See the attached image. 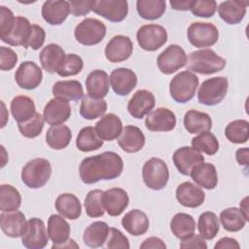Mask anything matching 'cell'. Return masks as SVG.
Returning <instances> with one entry per match:
<instances>
[{
    "label": "cell",
    "instance_id": "obj_37",
    "mask_svg": "<svg viewBox=\"0 0 249 249\" xmlns=\"http://www.w3.org/2000/svg\"><path fill=\"white\" fill-rule=\"evenodd\" d=\"M109 226L102 221H96L91 223L84 231L83 241L91 248H98L103 246L106 242L109 233Z\"/></svg>",
    "mask_w": 249,
    "mask_h": 249
},
{
    "label": "cell",
    "instance_id": "obj_32",
    "mask_svg": "<svg viewBox=\"0 0 249 249\" xmlns=\"http://www.w3.org/2000/svg\"><path fill=\"white\" fill-rule=\"evenodd\" d=\"M248 2L241 1H224L218 6V14L220 18L228 24H237L241 22L246 15V7Z\"/></svg>",
    "mask_w": 249,
    "mask_h": 249
},
{
    "label": "cell",
    "instance_id": "obj_30",
    "mask_svg": "<svg viewBox=\"0 0 249 249\" xmlns=\"http://www.w3.org/2000/svg\"><path fill=\"white\" fill-rule=\"evenodd\" d=\"M149 218L143 211L133 209L127 212L122 219L123 228L131 235L139 236L149 230Z\"/></svg>",
    "mask_w": 249,
    "mask_h": 249
},
{
    "label": "cell",
    "instance_id": "obj_10",
    "mask_svg": "<svg viewBox=\"0 0 249 249\" xmlns=\"http://www.w3.org/2000/svg\"><path fill=\"white\" fill-rule=\"evenodd\" d=\"M187 54L183 48L173 44L159 54L157 65L161 73L170 75L184 67L187 64Z\"/></svg>",
    "mask_w": 249,
    "mask_h": 249
},
{
    "label": "cell",
    "instance_id": "obj_4",
    "mask_svg": "<svg viewBox=\"0 0 249 249\" xmlns=\"http://www.w3.org/2000/svg\"><path fill=\"white\" fill-rule=\"evenodd\" d=\"M198 87V77L191 71L176 74L169 84V93L177 103H187L194 96Z\"/></svg>",
    "mask_w": 249,
    "mask_h": 249
},
{
    "label": "cell",
    "instance_id": "obj_56",
    "mask_svg": "<svg viewBox=\"0 0 249 249\" xmlns=\"http://www.w3.org/2000/svg\"><path fill=\"white\" fill-rule=\"evenodd\" d=\"M93 0H71L69 2L70 13L75 17L86 16L91 11Z\"/></svg>",
    "mask_w": 249,
    "mask_h": 249
},
{
    "label": "cell",
    "instance_id": "obj_13",
    "mask_svg": "<svg viewBox=\"0 0 249 249\" xmlns=\"http://www.w3.org/2000/svg\"><path fill=\"white\" fill-rule=\"evenodd\" d=\"M132 51L133 44L128 36L116 35L107 43L104 53L110 62L117 63L128 59Z\"/></svg>",
    "mask_w": 249,
    "mask_h": 249
},
{
    "label": "cell",
    "instance_id": "obj_61",
    "mask_svg": "<svg viewBox=\"0 0 249 249\" xmlns=\"http://www.w3.org/2000/svg\"><path fill=\"white\" fill-rule=\"evenodd\" d=\"M248 154H249V150L248 148H240L236 151L235 153V158L237 162L240 165H248Z\"/></svg>",
    "mask_w": 249,
    "mask_h": 249
},
{
    "label": "cell",
    "instance_id": "obj_17",
    "mask_svg": "<svg viewBox=\"0 0 249 249\" xmlns=\"http://www.w3.org/2000/svg\"><path fill=\"white\" fill-rule=\"evenodd\" d=\"M147 129L151 131H170L176 125L175 114L167 108H157L151 111L145 120Z\"/></svg>",
    "mask_w": 249,
    "mask_h": 249
},
{
    "label": "cell",
    "instance_id": "obj_59",
    "mask_svg": "<svg viewBox=\"0 0 249 249\" xmlns=\"http://www.w3.org/2000/svg\"><path fill=\"white\" fill-rule=\"evenodd\" d=\"M239 249L240 245L236 239L232 237H223L215 245L214 249Z\"/></svg>",
    "mask_w": 249,
    "mask_h": 249
},
{
    "label": "cell",
    "instance_id": "obj_1",
    "mask_svg": "<svg viewBox=\"0 0 249 249\" xmlns=\"http://www.w3.org/2000/svg\"><path fill=\"white\" fill-rule=\"evenodd\" d=\"M124 169V161L115 152H103L84 159L79 166V175L83 183L90 185L100 180L118 178Z\"/></svg>",
    "mask_w": 249,
    "mask_h": 249
},
{
    "label": "cell",
    "instance_id": "obj_8",
    "mask_svg": "<svg viewBox=\"0 0 249 249\" xmlns=\"http://www.w3.org/2000/svg\"><path fill=\"white\" fill-rule=\"evenodd\" d=\"M136 39L141 49L148 52H154L166 43L167 32L161 25L155 23L145 24L137 30Z\"/></svg>",
    "mask_w": 249,
    "mask_h": 249
},
{
    "label": "cell",
    "instance_id": "obj_60",
    "mask_svg": "<svg viewBox=\"0 0 249 249\" xmlns=\"http://www.w3.org/2000/svg\"><path fill=\"white\" fill-rule=\"evenodd\" d=\"M193 0H172L170 1V6L176 11H188L191 9Z\"/></svg>",
    "mask_w": 249,
    "mask_h": 249
},
{
    "label": "cell",
    "instance_id": "obj_48",
    "mask_svg": "<svg viewBox=\"0 0 249 249\" xmlns=\"http://www.w3.org/2000/svg\"><path fill=\"white\" fill-rule=\"evenodd\" d=\"M103 191L101 190H91L89 191L84 201V206L86 209V213L89 217L98 218L104 215L105 209L103 205Z\"/></svg>",
    "mask_w": 249,
    "mask_h": 249
},
{
    "label": "cell",
    "instance_id": "obj_31",
    "mask_svg": "<svg viewBox=\"0 0 249 249\" xmlns=\"http://www.w3.org/2000/svg\"><path fill=\"white\" fill-rule=\"evenodd\" d=\"M88 95L93 98H103L109 91V76L100 69L91 71L86 79Z\"/></svg>",
    "mask_w": 249,
    "mask_h": 249
},
{
    "label": "cell",
    "instance_id": "obj_51",
    "mask_svg": "<svg viewBox=\"0 0 249 249\" xmlns=\"http://www.w3.org/2000/svg\"><path fill=\"white\" fill-rule=\"evenodd\" d=\"M190 10L196 17L211 18L216 13L217 2L215 0H193Z\"/></svg>",
    "mask_w": 249,
    "mask_h": 249
},
{
    "label": "cell",
    "instance_id": "obj_26",
    "mask_svg": "<svg viewBox=\"0 0 249 249\" xmlns=\"http://www.w3.org/2000/svg\"><path fill=\"white\" fill-rule=\"evenodd\" d=\"M94 128L96 134L103 141H113L122 133L123 123L117 115L109 113L101 117V119L95 124Z\"/></svg>",
    "mask_w": 249,
    "mask_h": 249
},
{
    "label": "cell",
    "instance_id": "obj_43",
    "mask_svg": "<svg viewBox=\"0 0 249 249\" xmlns=\"http://www.w3.org/2000/svg\"><path fill=\"white\" fill-rule=\"evenodd\" d=\"M220 221L226 231L235 232L244 228L247 219L244 217L239 208L229 207L220 213Z\"/></svg>",
    "mask_w": 249,
    "mask_h": 249
},
{
    "label": "cell",
    "instance_id": "obj_2",
    "mask_svg": "<svg viewBox=\"0 0 249 249\" xmlns=\"http://www.w3.org/2000/svg\"><path fill=\"white\" fill-rule=\"evenodd\" d=\"M226 59L218 55L211 49H202L190 53L187 64L191 72L210 75L222 71L226 66Z\"/></svg>",
    "mask_w": 249,
    "mask_h": 249
},
{
    "label": "cell",
    "instance_id": "obj_12",
    "mask_svg": "<svg viewBox=\"0 0 249 249\" xmlns=\"http://www.w3.org/2000/svg\"><path fill=\"white\" fill-rule=\"evenodd\" d=\"M91 11L112 22L123 21L128 13L125 0H93Z\"/></svg>",
    "mask_w": 249,
    "mask_h": 249
},
{
    "label": "cell",
    "instance_id": "obj_19",
    "mask_svg": "<svg viewBox=\"0 0 249 249\" xmlns=\"http://www.w3.org/2000/svg\"><path fill=\"white\" fill-rule=\"evenodd\" d=\"M103 205L108 215L116 217L121 215L128 206L129 197L122 188H111L103 192Z\"/></svg>",
    "mask_w": 249,
    "mask_h": 249
},
{
    "label": "cell",
    "instance_id": "obj_52",
    "mask_svg": "<svg viewBox=\"0 0 249 249\" xmlns=\"http://www.w3.org/2000/svg\"><path fill=\"white\" fill-rule=\"evenodd\" d=\"M106 247L110 249H129V241L127 237L118 229L110 228L108 237L106 239Z\"/></svg>",
    "mask_w": 249,
    "mask_h": 249
},
{
    "label": "cell",
    "instance_id": "obj_28",
    "mask_svg": "<svg viewBox=\"0 0 249 249\" xmlns=\"http://www.w3.org/2000/svg\"><path fill=\"white\" fill-rule=\"evenodd\" d=\"M192 179L200 187L206 190H213L218 184V174L214 164L200 162L193 167L189 174Z\"/></svg>",
    "mask_w": 249,
    "mask_h": 249
},
{
    "label": "cell",
    "instance_id": "obj_41",
    "mask_svg": "<svg viewBox=\"0 0 249 249\" xmlns=\"http://www.w3.org/2000/svg\"><path fill=\"white\" fill-rule=\"evenodd\" d=\"M136 10L138 15L148 20L160 18L166 10L164 0H138L136 2Z\"/></svg>",
    "mask_w": 249,
    "mask_h": 249
},
{
    "label": "cell",
    "instance_id": "obj_53",
    "mask_svg": "<svg viewBox=\"0 0 249 249\" xmlns=\"http://www.w3.org/2000/svg\"><path fill=\"white\" fill-rule=\"evenodd\" d=\"M15 20L16 17L13 12L5 6H0V39H3L10 33Z\"/></svg>",
    "mask_w": 249,
    "mask_h": 249
},
{
    "label": "cell",
    "instance_id": "obj_46",
    "mask_svg": "<svg viewBox=\"0 0 249 249\" xmlns=\"http://www.w3.org/2000/svg\"><path fill=\"white\" fill-rule=\"evenodd\" d=\"M227 139L234 144H243L249 138V123L246 120H234L225 128Z\"/></svg>",
    "mask_w": 249,
    "mask_h": 249
},
{
    "label": "cell",
    "instance_id": "obj_27",
    "mask_svg": "<svg viewBox=\"0 0 249 249\" xmlns=\"http://www.w3.org/2000/svg\"><path fill=\"white\" fill-rule=\"evenodd\" d=\"M32 32V24L30 21L21 16L16 17L15 24L10 33L1 39L4 43L10 46H22L27 44Z\"/></svg>",
    "mask_w": 249,
    "mask_h": 249
},
{
    "label": "cell",
    "instance_id": "obj_47",
    "mask_svg": "<svg viewBox=\"0 0 249 249\" xmlns=\"http://www.w3.org/2000/svg\"><path fill=\"white\" fill-rule=\"evenodd\" d=\"M192 147L199 153L213 156L219 150V142L213 133L203 131L192 139Z\"/></svg>",
    "mask_w": 249,
    "mask_h": 249
},
{
    "label": "cell",
    "instance_id": "obj_42",
    "mask_svg": "<svg viewBox=\"0 0 249 249\" xmlns=\"http://www.w3.org/2000/svg\"><path fill=\"white\" fill-rule=\"evenodd\" d=\"M103 145V140L96 134L93 126L83 127L77 136L76 146L82 152H91L98 150Z\"/></svg>",
    "mask_w": 249,
    "mask_h": 249
},
{
    "label": "cell",
    "instance_id": "obj_39",
    "mask_svg": "<svg viewBox=\"0 0 249 249\" xmlns=\"http://www.w3.org/2000/svg\"><path fill=\"white\" fill-rule=\"evenodd\" d=\"M72 139L71 129L65 124L52 125L46 132V142L53 150L65 149Z\"/></svg>",
    "mask_w": 249,
    "mask_h": 249
},
{
    "label": "cell",
    "instance_id": "obj_16",
    "mask_svg": "<svg viewBox=\"0 0 249 249\" xmlns=\"http://www.w3.org/2000/svg\"><path fill=\"white\" fill-rule=\"evenodd\" d=\"M71 116V106L65 99L54 97L44 107L43 117L45 122L51 125L62 124Z\"/></svg>",
    "mask_w": 249,
    "mask_h": 249
},
{
    "label": "cell",
    "instance_id": "obj_50",
    "mask_svg": "<svg viewBox=\"0 0 249 249\" xmlns=\"http://www.w3.org/2000/svg\"><path fill=\"white\" fill-rule=\"evenodd\" d=\"M84 67V62L81 56L75 53L66 54L62 64L56 71L60 77L75 76L79 74Z\"/></svg>",
    "mask_w": 249,
    "mask_h": 249
},
{
    "label": "cell",
    "instance_id": "obj_54",
    "mask_svg": "<svg viewBox=\"0 0 249 249\" xmlns=\"http://www.w3.org/2000/svg\"><path fill=\"white\" fill-rule=\"evenodd\" d=\"M18 62V54L9 47H0V69L2 71L12 70Z\"/></svg>",
    "mask_w": 249,
    "mask_h": 249
},
{
    "label": "cell",
    "instance_id": "obj_40",
    "mask_svg": "<svg viewBox=\"0 0 249 249\" xmlns=\"http://www.w3.org/2000/svg\"><path fill=\"white\" fill-rule=\"evenodd\" d=\"M107 110V103L103 98H93L86 95L82 98L80 115L86 120H95L102 117Z\"/></svg>",
    "mask_w": 249,
    "mask_h": 249
},
{
    "label": "cell",
    "instance_id": "obj_49",
    "mask_svg": "<svg viewBox=\"0 0 249 249\" xmlns=\"http://www.w3.org/2000/svg\"><path fill=\"white\" fill-rule=\"evenodd\" d=\"M45 119L40 113H36L30 120L18 124L20 134L26 138H35L39 136L44 128Z\"/></svg>",
    "mask_w": 249,
    "mask_h": 249
},
{
    "label": "cell",
    "instance_id": "obj_33",
    "mask_svg": "<svg viewBox=\"0 0 249 249\" xmlns=\"http://www.w3.org/2000/svg\"><path fill=\"white\" fill-rule=\"evenodd\" d=\"M52 92L54 97L67 101H78L84 97L83 86L77 80L57 81L53 84Z\"/></svg>",
    "mask_w": 249,
    "mask_h": 249
},
{
    "label": "cell",
    "instance_id": "obj_36",
    "mask_svg": "<svg viewBox=\"0 0 249 249\" xmlns=\"http://www.w3.org/2000/svg\"><path fill=\"white\" fill-rule=\"evenodd\" d=\"M36 113L33 99L26 95H18L11 101V114L18 124L30 120Z\"/></svg>",
    "mask_w": 249,
    "mask_h": 249
},
{
    "label": "cell",
    "instance_id": "obj_55",
    "mask_svg": "<svg viewBox=\"0 0 249 249\" xmlns=\"http://www.w3.org/2000/svg\"><path fill=\"white\" fill-rule=\"evenodd\" d=\"M46 32L44 28L38 24H32V32L30 38L25 45V49L31 48L32 50H39L45 43Z\"/></svg>",
    "mask_w": 249,
    "mask_h": 249
},
{
    "label": "cell",
    "instance_id": "obj_44",
    "mask_svg": "<svg viewBox=\"0 0 249 249\" xmlns=\"http://www.w3.org/2000/svg\"><path fill=\"white\" fill-rule=\"evenodd\" d=\"M197 230L199 235L204 239L211 240L213 239L219 230H220V222L219 218L214 212L206 211L199 215L197 222Z\"/></svg>",
    "mask_w": 249,
    "mask_h": 249
},
{
    "label": "cell",
    "instance_id": "obj_35",
    "mask_svg": "<svg viewBox=\"0 0 249 249\" xmlns=\"http://www.w3.org/2000/svg\"><path fill=\"white\" fill-rule=\"evenodd\" d=\"M184 126L191 134L209 131L212 127V120L207 113L197 110H189L184 115Z\"/></svg>",
    "mask_w": 249,
    "mask_h": 249
},
{
    "label": "cell",
    "instance_id": "obj_62",
    "mask_svg": "<svg viewBox=\"0 0 249 249\" xmlns=\"http://www.w3.org/2000/svg\"><path fill=\"white\" fill-rule=\"evenodd\" d=\"M240 211L244 215V217L248 221V196H245L241 201H240Z\"/></svg>",
    "mask_w": 249,
    "mask_h": 249
},
{
    "label": "cell",
    "instance_id": "obj_25",
    "mask_svg": "<svg viewBox=\"0 0 249 249\" xmlns=\"http://www.w3.org/2000/svg\"><path fill=\"white\" fill-rule=\"evenodd\" d=\"M118 144L125 153H137L145 145V135L135 125H125L118 137Z\"/></svg>",
    "mask_w": 249,
    "mask_h": 249
},
{
    "label": "cell",
    "instance_id": "obj_9",
    "mask_svg": "<svg viewBox=\"0 0 249 249\" xmlns=\"http://www.w3.org/2000/svg\"><path fill=\"white\" fill-rule=\"evenodd\" d=\"M189 42L196 48L211 47L219 38L218 28L209 22H193L187 30Z\"/></svg>",
    "mask_w": 249,
    "mask_h": 249
},
{
    "label": "cell",
    "instance_id": "obj_6",
    "mask_svg": "<svg viewBox=\"0 0 249 249\" xmlns=\"http://www.w3.org/2000/svg\"><path fill=\"white\" fill-rule=\"evenodd\" d=\"M144 184L151 190H162L169 179V171L166 163L159 158H151L142 168Z\"/></svg>",
    "mask_w": 249,
    "mask_h": 249
},
{
    "label": "cell",
    "instance_id": "obj_22",
    "mask_svg": "<svg viewBox=\"0 0 249 249\" xmlns=\"http://www.w3.org/2000/svg\"><path fill=\"white\" fill-rule=\"evenodd\" d=\"M27 221L21 211L2 212L0 214V227L5 235L17 238L23 234Z\"/></svg>",
    "mask_w": 249,
    "mask_h": 249
},
{
    "label": "cell",
    "instance_id": "obj_24",
    "mask_svg": "<svg viewBox=\"0 0 249 249\" xmlns=\"http://www.w3.org/2000/svg\"><path fill=\"white\" fill-rule=\"evenodd\" d=\"M42 17L51 25H59L67 18L70 8L65 0H49L42 6Z\"/></svg>",
    "mask_w": 249,
    "mask_h": 249
},
{
    "label": "cell",
    "instance_id": "obj_58",
    "mask_svg": "<svg viewBox=\"0 0 249 249\" xmlns=\"http://www.w3.org/2000/svg\"><path fill=\"white\" fill-rule=\"evenodd\" d=\"M141 249H165L166 245L165 243L159 237L151 236L146 238L141 244Z\"/></svg>",
    "mask_w": 249,
    "mask_h": 249
},
{
    "label": "cell",
    "instance_id": "obj_20",
    "mask_svg": "<svg viewBox=\"0 0 249 249\" xmlns=\"http://www.w3.org/2000/svg\"><path fill=\"white\" fill-rule=\"evenodd\" d=\"M175 196L181 205L189 208L198 207L205 200V194L202 189L189 181L183 182L177 187Z\"/></svg>",
    "mask_w": 249,
    "mask_h": 249
},
{
    "label": "cell",
    "instance_id": "obj_15",
    "mask_svg": "<svg viewBox=\"0 0 249 249\" xmlns=\"http://www.w3.org/2000/svg\"><path fill=\"white\" fill-rule=\"evenodd\" d=\"M109 80L114 92L120 96L129 94L137 85L136 74L124 67L114 69L110 74Z\"/></svg>",
    "mask_w": 249,
    "mask_h": 249
},
{
    "label": "cell",
    "instance_id": "obj_18",
    "mask_svg": "<svg viewBox=\"0 0 249 249\" xmlns=\"http://www.w3.org/2000/svg\"><path fill=\"white\" fill-rule=\"evenodd\" d=\"M172 160L177 170L181 174L188 176L194 166L204 161V157L193 147L184 146L173 153Z\"/></svg>",
    "mask_w": 249,
    "mask_h": 249
},
{
    "label": "cell",
    "instance_id": "obj_21",
    "mask_svg": "<svg viewBox=\"0 0 249 249\" xmlns=\"http://www.w3.org/2000/svg\"><path fill=\"white\" fill-rule=\"evenodd\" d=\"M154 94L147 89L137 90L127 103L128 113L135 119H142L155 107Z\"/></svg>",
    "mask_w": 249,
    "mask_h": 249
},
{
    "label": "cell",
    "instance_id": "obj_34",
    "mask_svg": "<svg viewBox=\"0 0 249 249\" xmlns=\"http://www.w3.org/2000/svg\"><path fill=\"white\" fill-rule=\"evenodd\" d=\"M56 211L69 220H76L82 214V205L79 198L69 193L59 195L54 203Z\"/></svg>",
    "mask_w": 249,
    "mask_h": 249
},
{
    "label": "cell",
    "instance_id": "obj_7",
    "mask_svg": "<svg viewBox=\"0 0 249 249\" xmlns=\"http://www.w3.org/2000/svg\"><path fill=\"white\" fill-rule=\"evenodd\" d=\"M105 35V24L101 20L92 18L83 19L74 30L75 39L84 46L96 45L104 39Z\"/></svg>",
    "mask_w": 249,
    "mask_h": 249
},
{
    "label": "cell",
    "instance_id": "obj_57",
    "mask_svg": "<svg viewBox=\"0 0 249 249\" xmlns=\"http://www.w3.org/2000/svg\"><path fill=\"white\" fill-rule=\"evenodd\" d=\"M180 248L181 249H189V248H198V249H206L207 244L203 237L197 234H193L192 236L181 240L180 242Z\"/></svg>",
    "mask_w": 249,
    "mask_h": 249
},
{
    "label": "cell",
    "instance_id": "obj_5",
    "mask_svg": "<svg viewBox=\"0 0 249 249\" xmlns=\"http://www.w3.org/2000/svg\"><path fill=\"white\" fill-rule=\"evenodd\" d=\"M229 81L226 77H213L202 82L197 91L198 102L206 106H214L222 102L227 95Z\"/></svg>",
    "mask_w": 249,
    "mask_h": 249
},
{
    "label": "cell",
    "instance_id": "obj_29",
    "mask_svg": "<svg viewBox=\"0 0 249 249\" xmlns=\"http://www.w3.org/2000/svg\"><path fill=\"white\" fill-rule=\"evenodd\" d=\"M66 54L64 50L57 44H49L40 53V62L48 73H54L62 64Z\"/></svg>",
    "mask_w": 249,
    "mask_h": 249
},
{
    "label": "cell",
    "instance_id": "obj_45",
    "mask_svg": "<svg viewBox=\"0 0 249 249\" xmlns=\"http://www.w3.org/2000/svg\"><path fill=\"white\" fill-rule=\"evenodd\" d=\"M21 204L19 192L12 185L2 184L0 186V210L2 212L16 211Z\"/></svg>",
    "mask_w": 249,
    "mask_h": 249
},
{
    "label": "cell",
    "instance_id": "obj_14",
    "mask_svg": "<svg viewBox=\"0 0 249 249\" xmlns=\"http://www.w3.org/2000/svg\"><path fill=\"white\" fill-rule=\"evenodd\" d=\"M42 69L33 61H23L15 73V80L21 89L31 90L36 89L42 82Z\"/></svg>",
    "mask_w": 249,
    "mask_h": 249
},
{
    "label": "cell",
    "instance_id": "obj_23",
    "mask_svg": "<svg viewBox=\"0 0 249 249\" xmlns=\"http://www.w3.org/2000/svg\"><path fill=\"white\" fill-rule=\"evenodd\" d=\"M48 234L53 241L52 248H59L70 238V226L63 216L52 214L48 219Z\"/></svg>",
    "mask_w": 249,
    "mask_h": 249
},
{
    "label": "cell",
    "instance_id": "obj_3",
    "mask_svg": "<svg viewBox=\"0 0 249 249\" xmlns=\"http://www.w3.org/2000/svg\"><path fill=\"white\" fill-rule=\"evenodd\" d=\"M52 175L51 162L43 158H36L27 161L21 169V181L30 189L45 186Z\"/></svg>",
    "mask_w": 249,
    "mask_h": 249
},
{
    "label": "cell",
    "instance_id": "obj_11",
    "mask_svg": "<svg viewBox=\"0 0 249 249\" xmlns=\"http://www.w3.org/2000/svg\"><path fill=\"white\" fill-rule=\"evenodd\" d=\"M49 238L44 222L39 218H31L21 235V243L28 249H42L48 244Z\"/></svg>",
    "mask_w": 249,
    "mask_h": 249
},
{
    "label": "cell",
    "instance_id": "obj_38",
    "mask_svg": "<svg viewBox=\"0 0 249 249\" xmlns=\"http://www.w3.org/2000/svg\"><path fill=\"white\" fill-rule=\"evenodd\" d=\"M170 230L175 237L179 238L180 240H184L195 233V219L190 214L179 212L171 219Z\"/></svg>",
    "mask_w": 249,
    "mask_h": 249
}]
</instances>
